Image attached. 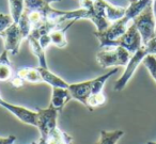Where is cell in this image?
<instances>
[{
    "instance_id": "obj_17",
    "label": "cell",
    "mask_w": 156,
    "mask_h": 144,
    "mask_svg": "<svg viewBox=\"0 0 156 144\" xmlns=\"http://www.w3.org/2000/svg\"><path fill=\"white\" fill-rule=\"evenodd\" d=\"M9 8L10 15L12 16L14 23H17L25 11L24 0H9Z\"/></svg>"
},
{
    "instance_id": "obj_26",
    "label": "cell",
    "mask_w": 156,
    "mask_h": 144,
    "mask_svg": "<svg viewBox=\"0 0 156 144\" xmlns=\"http://www.w3.org/2000/svg\"><path fill=\"white\" fill-rule=\"evenodd\" d=\"M129 1V3H133V2H136V1H138V0H128Z\"/></svg>"
},
{
    "instance_id": "obj_20",
    "label": "cell",
    "mask_w": 156,
    "mask_h": 144,
    "mask_svg": "<svg viewBox=\"0 0 156 144\" xmlns=\"http://www.w3.org/2000/svg\"><path fill=\"white\" fill-rule=\"evenodd\" d=\"M13 23H14V20L11 15L0 13V37H2L3 31L7 30Z\"/></svg>"
},
{
    "instance_id": "obj_1",
    "label": "cell",
    "mask_w": 156,
    "mask_h": 144,
    "mask_svg": "<svg viewBox=\"0 0 156 144\" xmlns=\"http://www.w3.org/2000/svg\"><path fill=\"white\" fill-rule=\"evenodd\" d=\"M152 2V0H138L136 2L129 3V7L126 8V11L121 18L111 23L110 26L104 31H95L94 35L100 41V47H108L109 44L122 34L126 32L128 27L133 24V20Z\"/></svg>"
},
{
    "instance_id": "obj_25",
    "label": "cell",
    "mask_w": 156,
    "mask_h": 144,
    "mask_svg": "<svg viewBox=\"0 0 156 144\" xmlns=\"http://www.w3.org/2000/svg\"><path fill=\"white\" fill-rule=\"evenodd\" d=\"M45 1L50 5V3H52V2H59V1H61V0H45Z\"/></svg>"
},
{
    "instance_id": "obj_21",
    "label": "cell",
    "mask_w": 156,
    "mask_h": 144,
    "mask_svg": "<svg viewBox=\"0 0 156 144\" xmlns=\"http://www.w3.org/2000/svg\"><path fill=\"white\" fill-rule=\"evenodd\" d=\"M39 42H40V45L42 46L43 49H47L50 45H51V41H50V37L49 34H43L39 37Z\"/></svg>"
},
{
    "instance_id": "obj_24",
    "label": "cell",
    "mask_w": 156,
    "mask_h": 144,
    "mask_svg": "<svg viewBox=\"0 0 156 144\" xmlns=\"http://www.w3.org/2000/svg\"><path fill=\"white\" fill-rule=\"evenodd\" d=\"M152 7H153V13H154V17H155V23H156V1L152 0Z\"/></svg>"
},
{
    "instance_id": "obj_8",
    "label": "cell",
    "mask_w": 156,
    "mask_h": 144,
    "mask_svg": "<svg viewBox=\"0 0 156 144\" xmlns=\"http://www.w3.org/2000/svg\"><path fill=\"white\" fill-rule=\"evenodd\" d=\"M141 45H142V41H141L140 33H139L138 29L136 28V26L134 24H132L128 27L126 32L124 34H122L121 37H119L118 39H115V41L111 42L108 47L121 46V47L125 48L126 50H128L133 54Z\"/></svg>"
},
{
    "instance_id": "obj_28",
    "label": "cell",
    "mask_w": 156,
    "mask_h": 144,
    "mask_svg": "<svg viewBox=\"0 0 156 144\" xmlns=\"http://www.w3.org/2000/svg\"><path fill=\"white\" fill-rule=\"evenodd\" d=\"M155 37H156V30H155Z\"/></svg>"
},
{
    "instance_id": "obj_12",
    "label": "cell",
    "mask_w": 156,
    "mask_h": 144,
    "mask_svg": "<svg viewBox=\"0 0 156 144\" xmlns=\"http://www.w3.org/2000/svg\"><path fill=\"white\" fill-rule=\"evenodd\" d=\"M77 20L73 19L69 20V24L62 29H55L49 33L50 41H51V45L56 46L58 48H64L67 46V39H66V31L73 26Z\"/></svg>"
},
{
    "instance_id": "obj_9",
    "label": "cell",
    "mask_w": 156,
    "mask_h": 144,
    "mask_svg": "<svg viewBox=\"0 0 156 144\" xmlns=\"http://www.w3.org/2000/svg\"><path fill=\"white\" fill-rule=\"evenodd\" d=\"M0 106L5 108V110H8L9 112H11L14 116H16L23 123L37 127V111H33V110L25 108L23 106L14 105V104H11L9 101L5 100L2 97H0Z\"/></svg>"
},
{
    "instance_id": "obj_6",
    "label": "cell",
    "mask_w": 156,
    "mask_h": 144,
    "mask_svg": "<svg viewBox=\"0 0 156 144\" xmlns=\"http://www.w3.org/2000/svg\"><path fill=\"white\" fill-rule=\"evenodd\" d=\"M37 128L40 131L39 141L46 144L47 138L51 133L54 129L58 127L57 121H58V110L55 109L52 106H48L45 109H37Z\"/></svg>"
},
{
    "instance_id": "obj_7",
    "label": "cell",
    "mask_w": 156,
    "mask_h": 144,
    "mask_svg": "<svg viewBox=\"0 0 156 144\" xmlns=\"http://www.w3.org/2000/svg\"><path fill=\"white\" fill-rule=\"evenodd\" d=\"M2 39L5 41V49L10 54H17L20 47L25 40L28 39V35L24 32L18 23H13L7 30L3 31Z\"/></svg>"
},
{
    "instance_id": "obj_16",
    "label": "cell",
    "mask_w": 156,
    "mask_h": 144,
    "mask_svg": "<svg viewBox=\"0 0 156 144\" xmlns=\"http://www.w3.org/2000/svg\"><path fill=\"white\" fill-rule=\"evenodd\" d=\"M124 135L123 130H112L107 131L102 130L100 132L98 140L95 144H117L118 141Z\"/></svg>"
},
{
    "instance_id": "obj_14",
    "label": "cell",
    "mask_w": 156,
    "mask_h": 144,
    "mask_svg": "<svg viewBox=\"0 0 156 144\" xmlns=\"http://www.w3.org/2000/svg\"><path fill=\"white\" fill-rule=\"evenodd\" d=\"M27 41H28L29 47H30L32 54L37 57V62H39V66L48 67L47 60H46V52H45L46 50L43 49V48H42V46L40 45L39 39H37V37H33L32 34H29Z\"/></svg>"
},
{
    "instance_id": "obj_5",
    "label": "cell",
    "mask_w": 156,
    "mask_h": 144,
    "mask_svg": "<svg viewBox=\"0 0 156 144\" xmlns=\"http://www.w3.org/2000/svg\"><path fill=\"white\" fill-rule=\"evenodd\" d=\"M133 24L136 26L140 33L142 44H147L155 37L156 23L153 13L152 2L133 20Z\"/></svg>"
},
{
    "instance_id": "obj_19",
    "label": "cell",
    "mask_w": 156,
    "mask_h": 144,
    "mask_svg": "<svg viewBox=\"0 0 156 144\" xmlns=\"http://www.w3.org/2000/svg\"><path fill=\"white\" fill-rule=\"evenodd\" d=\"M143 64L149 71L151 77L156 81V57L154 54H149L143 60Z\"/></svg>"
},
{
    "instance_id": "obj_3",
    "label": "cell",
    "mask_w": 156,
    "mask_h": 144,
    "mask_svg": "<svg viewBox=\"0 0 156 144\" xmlns=\"http://www.w3.org/2000/svg\"><path fill=\"white\" fill-rule=\"evenodd\" d=\"M149 54H154L156 56V37L152 39L149 43L142 44L134 54H132L129 61H128L127 65L125 66L123 74L121 77L117 80L115 86V91H122L126 86L130 79H132L133 75L136 72L137 67L139 66L140 63L143 62L145 58Z\"/></svg>"
},
{
    "instance_id": "obj_23",
    "label": "cell",
    "mask_w": 156,
    "mask_h": 144,
    "mask_svg": "<svg viewBox=\"0 0 156 144\" xmlns=\"http://www.w3.org/2000/svg\"><path fill=\"white\" fill-rule=\"evenodd\" d=\"M60 144H72V138L69 135L64 133V137H63V140Z\"/></svg>"
},
{
    "instance_id": "obj_10",
    "label": "cell",
    "mask_w": 156,
    "mask_h": 144,
    "mask_svg": "<svg viewBox=\"0 0 156 144\" xmlns=\"http://www.w3.org/2000/svg\"><path fill=\"white\" fill-rule=\"evenodd\" d=\"M72 98V95L69 91V88H52L50 106L61 112Z\"/></svg>"
},
{
    "instance_id": "obj_11",
    "label": "cell",
    "mask_w": 156,
    "mask_h": 144,
    "mask_svg": "<svg viewBox=\"0 0 156 144\" xmlns=\"http://www.w3.org/2000/svg\"><path fill=\"white\" fill-rule=\"evenodd\" d=\"M37 68H39V72L42 77V81L44 83L49 84L51 88H69V83H67L64 79L59 77L58 75L50 72L48 67L37 66Z\"/></svg>"
},
{
    "instance_id": "obj_29",
    "label": "cell",
    "mask_w": 156,
    "mask_h": 144,
    "mask_svg": "<svg viewBox=\"0 0 156 144\" xmlns=\"http://www.w3.org/2000/svg\"><path fill=\"white\" fill-rule=\"evenodd\" d=\"M154 1H156V0H154Z\"/></svg>"
},
{
    "instance_id": "obj_4",
    "label": "cell",
    "mask_w": 156,
    "mask_h": 144,
    "mask_svg": "<svg viewBox=\"0 0 156 144\" xmlns=\"http://www.w3.org/2000/svg\"><path fill=\"white\" fill-rule=\"evenodd\" d=\"M132 54L121 46L117 47H105L96 54V61L104 68L119 67L127 65Z\"/></svg>"
},
{
    "instance_id": "obj_15",
    "label": "cell",
    "mask_w": 156,
    "mask_h": 144,
    "mask_svg": "<svg viewBox=\"0 0 156 144\" xmlns=\"http://www.w3.org/2000/svg\"><path fill=\"white\" fill-rule=\"evenodd\" d=\"M17 77H20L24 82L28 83H42V77L39 72V68L37 67H22L17 69L15 73Z\"/></svg>"
},
{
    "instance_id": "obj_27",
    "label": "cell",
    "mask_w": 156,
    "mask_h": 144,
    "mask_svg": "<svg viewBox=\"0 0 156 144\" xmlns=\"http://www.w3.org/2000/svg\"><path fill=\"white\" fill-rule=\"evenodd\" d=\"M147 144H156V142H153V141H151V142H147Z\"/></svg>"
},
{
    "instance_id": "obj_2",
    "label": "cell",
    "mask_w": 156,
    "mask_h": 144,
    "mask_svg": "<svg viewBox=\"0 0 156 144\" xmlns=\"http://www.w3.org/2000/svg\"><path fill=\"white\" fill-rule=\"evenodd\" d=\"M118 71H119V67H113L108 73L98 76L94 79L86 80V81L77 82V83H71L69 86V91L72 95V98L76 99L86 106L88 98L93 94L102 93L106 81L112 75L118 73Z\"/></svg>"
},
{
    "instance_id": "obj_13",
    "label": "cell",
    "mask_w": 156,
    "mask_h": 144,
    "mask_svg": "<svg viewBox=\"0 0 156 144\" xmlns=\"http://www.w3.org/2000/svg\"><path fill=\"white\" fill-rule=\"evenodd\" d=\"M8 50L3 49V51L0 54V81H10L15 75L12 68L11 61L9 58Z\"/></svg>"
},
{
    "instance_id": "obj_18",
    "label": "cell",
    "mask_w": 156,
    "mask_h": 144,
    "mask_svg": "<svg viewBox=\"0 0 156 144\" xmlns=\"http://www.w3.org/2000/svg\"><path fill=\"white\" fill-rule=\"evenodd\" d=\"M106 101V96L104 95V93H98V94H93L88 98L86 107L90 110H93L98 107L103 106Z\"/></svg>"
},
{
    "instance_id": "obj_22",
    "label": "cell",
    "mask_w": 156,
    "mask_h": 144,
    "mask_svg": "<svg viewBox=\"0 0 156 144\" xmlns=\"http://www.w3.org/2000/svg\"><path fill=\"white\" fill-rule=\"evenodd\" d=\"M16 140L15 135H9V137H0V144H14Z\"/></svg>"
}]
</instances>
